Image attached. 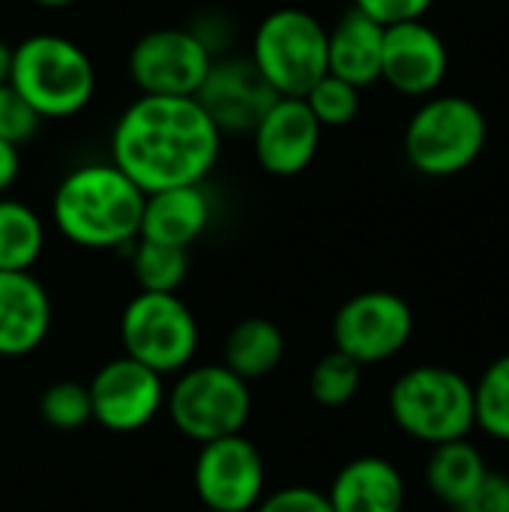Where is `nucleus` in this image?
<instances>
[{"mask_svg": "<svg viewBox=\"0 0 509 512\" xmlns=\"http://www.w3.org/2000/svg\"><path fill=\"white\" fill-rule=\"evenodd\" d=\"M450 69L447 42L423 18L384 27L381 81L402 96H432Z\"/></svg>", "mask_w": 509, "mask_h": 512, "instance_id": "ddd939ff", "label": "nucleus"}, {"mask_svg": "<svg viewBox=\"0 0 509 512\" xmlns=\"http://www.w3.org/2000/svg\"><path fill=\"white\" fill-rule=\"evenodd\" d=\"M360 384H363V366L336 348L324 354L309 372V396L321 408H342L354 402Z\"/></svg>", "mask_w": 509, "mask_h": 512, "instance_id": "393cba45", "label": "nucleus"}, {"mask_svg": "<svg viewBox=\"0 0 509 512\" xmlns=\"http://www.w3.org/2000/svg\"><path fill=\"white\" fill-rule=\"evenodd\" d=\"M453 512H509V474L489 471L477 492Z\"/></svg>", "mask_w": 509, "mask_h": 512, "instance_id": "7c9ffc66", "label": "nucleus"}, {"mask_svg": "<svg viewBox=\"0 0 509 512\" xmlns=\"http://www.w3.org/2000/svg\"><path fill=\"white\" fill-rule=\"evenodd\" d=\"M333 512H402L408 486L384 456H357L339 468L327 489Z\"/></svg>", "mask_w": 509, "mask_h": 512, "instance_id": "a211bd4d", "label": "nucleus"}, {"mask_svg": "<svg viewBox=\"0 0 509 512\" xmlns=\"http://www.w3.org/2000/svg\"><path fill=\"white\" fill-rule=\"evenodd\" d=\"M489 138L486 114L468 96H429L405 126V159L423 177L468 171Z\"/></svg>", "mask_w": 509, "mask_h": 512, "instance_id": "39448f33", "label": "nucleus"}, {"mask_svg": "<svg viewBox=\"0 0 509 512\" xmlns=\"http://www.w3.org/2000/svg\"><path fill=\"white\" fill-rule=\"evenodd\" d=\"M381 51L384 24L354 6L327 30V72L354 87L381 81Z\"/></svg>", "mask_w": 509, "mask_h": 512, "instance_id": "6ab92c4d", "label": "nucleus"}, {"mask_svg": "<svg viewBox=\"0 0 509 512\" xmlns=\"http://www.w3.org/2000/svg\"><path fill=\"white\" fill-rule=\"evenodd\" d=\"M9 84L42 120H66L90 105L96 69L78 42L57 33H33L12 45Z\"/></svg>", "mask_w": 509, "mask_h": 512, "instance_id": "7ed1b4c3", "label": "nucleus"}, {"mask_svg": "<svg viewBox=\"0 0 509 512\" xmlns=\"http://www.w3.org/2000/svg\"><path fill=\"white\" fill-rule=\"evenodd\" d=\"M195 99L219 126V132H249L279 99L249 57L213 60Z\"/></svg>", "mask_w": 509, "mask_h": 512, "instance_id": "2eb2a0df", "label": "nucleus"}, {"mask_svg": "<svg viewBox=\"0 0 509 512\" xmlns=\"http://www.w3.org/2000/svg\"><path fill=\"white\" fill-rule=\"evenodd\" d=\"M210 219H213V201L204 183L171 186V189L147 192L138 237L189 249L207 231Z\"/></svg>", "mask_w": 509, "mask_h": 512, "instance_id": "f3484780", "label": "nucleus"}, {"mask_svg": "<svg viewBox=\"0 0 509 512\" xmlns=\"http://www.w3.org/2000/svg\"><path fill=\"white\" fill-rule=\"evenodd\" d=\"M192 483L204 510L252 512L267 495V465L261 450L240 432L201 444Z\"/></svg>", "mask_w": 509, "mask_h": 512, "instance_id": "9b49d317", "label": "nucleus"}, {"mask_svg": "<svg viewBox=\"0 0 509 512\" xmlns=\"http://www.w3.org/2000/svg\"><path fill=\"white\" fill-rule=\"evenodd\" d=\"M39 417L45 426L57 432H78L93 423V405L87 384L78 381H54L39 396Z\"/></svg>", "mask_w": 509, "mask_h": 512, "instance_id": "a878e982", "label": "nucleus"}, {"mask_svg": "<svg viewBox=\"0 0 509 512\" xmlns=\"http://www.w3.org/2000/svg\"><path fill=\"white\" fill-rule=\"evenodd\" d=\"M303 99L324 129L348 126L360 114V87H354V84H348L330 72L321 75Z\"/></svg>", "mask_w": 509, "mask_h": 512, "instance_id": "bb28decb", "label": "nucleus"}, {"mask_svg": "<svg viewBox=\"0 0 509 512\" xmlns=\"http://www.w3.org/2000/svg\"><path fill=\"white\" fill-rule=\"evenodd\" d=\"M165 405L183 438L207 444L246 429L252 414V390L225 363L186 366L177 372L171 393H165Z\"/></svg>", "mask_w": 509, "mask_h": 512, "instance_id": "0eeeda50", "label": "nucleus"}, {"mask_svg": "<svg viewBox=\"0 0 509 512\" xmlns=\"http://www.w3.org/2000/svg\"><path fill=\"white\" fill-rule=\"evenodd\" d=\"M132 276L141 291L156 294H177V288L189 276V249L153 243V240H135L132 246Z\"/></svg>", "mask_w": 509, "mask_h": 512, "instance_id": "5701e85b", "label": "nucleus"}, {"mask_svg": "<svg viewBox=\"0 0 509 512\" xmlns=\"http://www.w3.org/2000/svg\"><path fill=\"white\" fill-rule=\"evenodd\" d=\"M435 0H354V9L366 12L378 24H399V21H414L423 18L432 9Z\"/></svg>", "mask_w": 509, "mask_h": 512, "instance_id": "c756f323", "label": "nucleus"}, {"mask_svg": "<svg viewBox=\"0 0 509 512\" xmlns=\"http://www.w3.org/2000/svg\"><path fill=\"white\" fill-rule=\"evenodd\" d=\"M213 48L195 27H156L129 51V75L144 96H195Z\"/></svg>", "mask_w": 509, "mask_h": 512, "instance_id": "9d476101", "label": "nucleus"}, {"mask_svg": "<svg viewBox=\"0 0 509 512\" xmlns=\"http://www.w3.org/2000/svg\"><path fill=\"white\" fill-rule=\"evenodd\" d=\"M414 336V312L393 291H360L348 297L333 318V348L363 369L393 360Z\"/></svg>", "mask_w": 509, "mask_h": 512, "instance_id": "1a4fd4ad", "label": "nucleus"}, {"mask_svg": "<svg viewBox=\"0 0 509 512\" xmlns=\"http://www.w3.org/2000/svg\"><path fill=\"white\" fill-rule=\"evenodd\" d=\"M321 132L324 126L303 96H279L252 129V150L267 174L297 177L315 162Z\"/></svg>", "mask_w": 509, "mask_h": 512, "instance_id": "4468645a", "label": "nucleus"}, {"mask_svg": "<svg viewBox=\"0 0 509 512\" xmlns=\"http://www.w3.org/2000/svg\"><path fill=\"white\" fill-rule=\"evenodd\" d=\"M204 512H210V510H204Z\"/></svg>", "mask_w": 509, "mask_h": 512, "instance_id": "f704fd0d", "label": "nucleus"}, {"mask_svg": "<svg viewBox=\"0 0 509 512\" xmlns=\"http://www.w3.org/2000/svg\"><path fill=\"white\" fill-rule=\"evenodd\" d=\"M30 3H36V6H42V9H66V6H72L75 0H30Z\"/></svg>", "mask_w": 509, "mask_h": 512, "instance_id": "72a5a7b5", "label": "nucleus"}, {"mask_svg": "<svg viewBox=\"0 0 509 512\" xmlns=\"http://www.w3.org/2000/svg\"><path fill=\"white\" fill-rule=\"evenodd\" d=\"M474 423L489 438L509 444V354L492 360L477 378Z\"/></svg>", "mask_w": 509, "mask_h": 512, "instance_id": "b1692460", "label": "nucleus"}, {"mask_svg": "<svg viewBox=\"0 0 509 512\" xmlns=\"http://www.w3.org/2000/svg\"><path fill=\"white\" fill-rule=\"evenodd\" d=\"M21 174V147L0 138V198L15 186Z\"/></svg>", "mask_w": 509, "mask_h": 512, "instance_id": "2f4dec72", "label": "nucleus"}, {"mask_svg": "<svg viewBox=\"0 0 509 512\" xmlns=\"http://www.w3.org/2000/svg\"><path fill=\"white\" fill-rule=\"evenodd\" d=\"M45 249L42 216L18 201L0 198V270H33Z\"/></svg>", "mask_w": 509, "mask_h": 512, "instance_id": "4be33fe9", "label": "nucleus"}, {"mask_svg": "<svg viewBox=\"0 0 509 512\" xmlns=\"http://www.w3.org/2000/svg\"><path fill=\"white\" fill-rule=\"evenodd\" d=\"M486 474H489L486 456L468 438L438 444L426 459V486L432 498L450 510L462 507L477 492Z\"/></svg>", "mask_w": 509, "mask_h": 512, "instance_id": "aec40b11", "label": "nucleus"}, {"mask_svg": "<svg viewBox=\"0 0 509 512\" xmlns=\"http://www.w3.org/2000/svg\"><path fill=\"white\" fill-rule=\"evenodd\" d=\"M87 390L93 405V423L114 435L141 432L156 420L165 405L162 375L126 354L108 360L93 375Z\"/></svg>", "mask_w": 509, "mask_h": 512, "instance_id": "f8f14e48", "label": "nucleus"}, {"mask_svg": "<svg viewBox=\"0 0 509 512\" xmlns=\"http://www.w3.org/2000/svg\"><path fill=\"white\" fill-rule=\"evenodd\" d=\"M222 153V132L195 96H138L117 117L111 162L144 192L204 183Z\"/></svg>", "mask_w": 509, "mask_h": 512, "instance_id": "f257e3e1", "label": "nucleus"}, {"mask_svg": "<svg viewBox=\"0 0 509 512\" xmlns=\"http://www.w3.org/2000/svg\"><path fill=\"white\" fill-rule=\"evenodd\" d=\"M252 512H333L327 492L312 486H285L261 498Z\"/></svg>", "mask_w": 509, "mask_h": 512, "instance_id": "c85d7f7f", "label": "nucleus"}, {"mask_svg": "<svg viewBox=\"0 0 509 512\" xmlns=\"http://www.w3.org/2000/svg\"><path fill=\"white\" fill-rule=\"evenodd\" d=\"M249 60L279 96H306L327 75V27L306 9H273L255 27Z\"/></svg>", "mask_w": 509, "mask_h": 512, "instance_id": "423d86ee", "label": "nucleus"}, {"mask_svg": "<svg viewBox=\"0 0 509 512\" xmlns=\"http://www.w3.org/2000/svg\"><path fill=\"white\" fill-rule=\"evenodd\" d=\"M120 342L126 357L165 378L192 366L201 330L195 312L177 294L138 291L120 315Z\"/></svg>", "mask_w": 509, "mask_h": 512, "instance_id": "6e6552de", "label": "nucleus"}, {"mask_svg": "<svg viewBox=\"0 0 509 512\" xmlns=\"http://www.w3.org/2000/svg\"><path fill=\"white\" fill-rule=\"evenodd\" d=\"M147 192L114 162L72 168L54 189L51 219L81 249H126L138 240Z\"/></svg>", "mask_w": 509, "mask_h": 512, "instance_id": "f03ea898", "label": "nucleus"}, {"mask_svg": "<svg viewBox=\"0 0 509 512\" xmlns=\"http://www.w3.org/2000/svg\"><path fill=\"white\" fill-rule=\"evenodd\" d=\"M51 321L48 288L30 270H0V357L33 354L48 339Z\"/></svg>", "mask_w": 509, "mask_h": 512, "instance_id": "dca6fc26", "label": "nucleus"}, {"mask_svg": "<svg viewBox=\"0 0 509 512\" xmlns=\"http://www.w3.org/2000/svg\"><path fill=\"white\" fill-rule=\"evenodd\" d=\"M42 117L21 99V93L6 81L0 84V138L21 147L36 138Z\"/></svg>", "mask_w": 509, "mask_h": 512, "instance_id": "cd10ccee", "label": "nucleus"}, {"mask_svg": "<svg viewBox=\"0 0 509 512\" xmlns=\"http://www.w3.org/2000/svg\"><path fill=\"white\" fill-rule=\"evenodd\" d=\"M9 72H12V45L0 39V84L9 81Z\"/></svg>", "mask_w": 509, "mask_h": 512, "instance_id": "473e14b6", "label": "nucleus"}, {"mask_svg": "<svg viewBox=\"0 0 509 512\" xmlns=\"http://www.w3.org/2000/svg\"><path fill=\"white\" fill-rule=\"evenodd\" d=\"M393 423L414 441L438 447L468 438L474 423V384L450 366H414L387 396Z\"/></svg>", "mask_w": 509, "mask_h": 512, "instance_id": "20e7f679", "label": "nucleus"}, {"mask_svg": "<svg viewBox=\"0 0 509 512\" xmlns=\"http://www.w3.org/2000/svg\"><path fill=\"white\" fill-rule=\"evenodd\" d=\"M282 357H285V333L270 318L261 315L243 318L225 336L222 363L246 384L273 375Z\"/></svg>", "mask_w": 509, "mask_h": 512, "instance_id": "412c9836", "label": "nucleus"}]
</instances>
